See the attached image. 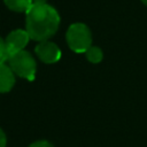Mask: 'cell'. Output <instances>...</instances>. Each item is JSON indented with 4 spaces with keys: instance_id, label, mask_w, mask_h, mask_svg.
<instances>
[{
    "instance_id": "8",
    "label": "cell",
    "mask_w": 147,
    "mask_h": 147,
    "mask_svg": "<svg viewBox=\"0 0 147 147\" xmlns=\"http://www.w3.org/2000/svg\"><path fill=\"white\" fill-rule=\"evenodd\" d=\"M85 54H86V59L91 63H99L102 61V57H103V53H102L101 48L98 46H91L85 52Z\"/></svg>"
},
{
    "instance_id": "5",
    "label": "cell",
    "mask_w": 147,
    "mask_h": 147,
    "mask_svg": "<svg viewBox=\"0 0 147 147\" xmlns=\"http://www.w3.org/2000/svg\"><path fill=\"white\" fill-rule=\"evenodd\" d=\"M34 52L37 56L40 59V61H42L46 64H53L61 59V49L57 47L56 44L49 40L40 41L36 46Z\"/></svg>"
},
{
    "instance_id": "3",
    "label": "cell",
    "mask_w": 147,
    "mask_h": 147,
    "mask_svg": "<svg viewBox=\"0 0 147 147\" xmlns=\"http://www.w3.org/2000/svg\"><path fill=\"white\" fill-rule=\"evenodd\" d=\"M69 47L76 53H85L92 46V34L88 26L84 23H74L65 33Z\"/></svg>"
},
{
    "instance_id": "9",
    "label": "cell",
    "mask_w": 147,
    "mask_h": 147,
    "mask_svg": "<svg viewBox=\"0 0 147 147\" xmlns=\"http://www.w3.org/2000/svg\"><path fill=\"white\" fill-rule=\"evenodd\" d=\"M8 60V51L5 40L0 37V64L5 63Z\"/></svg>"
},
{
    "instance_id": "4",
    "label": "cell",
    "mask_w": 147,
    "mask_h": 147,
    "mask_svg": "<svg viewBox=\"0 0 147 147\" xmlns=\"http://www.w3.org/2000/svg\"><path fill=\"white\" fill-rule=\"evenodd\" d=\"M30 39L31 38H30L29 33L26 32V30H23V29H16V30H13L11 32H9L5 39L7 51H8V59L10 55L23 51Z\"/></svg>"
},
{
    "instance_id": "6",
    "label": "cell",
    "mask_w": 147,
    "mask_h": 147,
    "mask_svg": "<svg viewBox=\"0 0 147 147\" xmlns=\"http://www.w3.org/2000/svg\"><path fill=\"white\" fill-rule=\"evenodd\" d=\"M15 85V74L8 64H0V93L9 92Z\"/></svg>"
},
{
    "instance_id": "13",
    "label": "cell",
    "mask_w": 147,
    "mask_h": 147,
    "mask_svg": "<svg viewBox=\"0 0 147 147\" xmlns=\"http://www.w3.org/2000/svg\"><path fill=\"white\" fill-rule=\"evenodd\" d=\"M141 1H142V3H144V5H146V6H147V0H141Z\"/></svg>"
},
{
    "instance_id": "11",
    "label": "cell",
    "mask_w": 147,
    "mask_h": 147,
    "mask_svg": "<svg viewBox=\"0 0 147 147\" xmlns=\"http://www.w3.org/2000/svg\"><path fill=\"white\" fill-rule=\"evenodd\" d=\"M7 144V139H6V134L2 131V129L0 127V147H6Z\"/></svg>"
},
{
    "instance_id": "12",
    "label": "cell",
    "mask_w": 147,
    "mask_h": 147,
    "mask_svg": "<svg viewBox=\"0 0 147 147\" xmlns=\"http://www.w3.org/2000/svg\"><path fill=\"white\" fill-rule=\"evenodd\" d=\"M32 3H34V5H42V3H47V0H32Z\"/></svg>"
},
{
    "instance_id": "1",
    "label": "cell",
    "mask_w": 147,
    "mask_h": 147,
    "mask_svg": "<svg viewBox=\"0 0 147 147\" xmlns=\"http://www.w3.org/2000/svg\"><path fill=\"white\" fill-rule=\"evenodd\" d=\"M25 14V30L31 39L39 42L53 37L60 26V15L48 3H33Z\"/></svg>"
},
{
    "instance_id": "10",
    "label": "cell",
    "mask_w": 147,
    "mask_h": 147,
    "mask_svg": "<svg viewBox=\"0 0 147 147\" xmlns=\"http://www.w3.org/2000/svg\"><path fill=\"white\" fill-rule=\"evenodd\" d=\"M29 147H54V146L47 140H37V141L32 142Z\"/></svg>"
},
{
    "instance_id": "7",
    "label": "cell",
    "mask_w": 147,
    "mask_h": 147,
    "mask_svg": "<svg viewBox=\"0 0 147 147\" xmlns=\"http://www.w3.org/2000/svg\"><path fill=\"white\" fill-rule=\"evenodd\" d=\"M5 5L13 11L26 13L33 5L32 0H3Z\"/></svg>"
},
{
    "instance_id": "2",
    "label": "cell",
    "mask_w": 147,
    "mask_h": 147,
    "mask_svg": "<svg viewBox=\"0 0 147 147\" xmlns=\"http://www.w3.org/2000/svg\"><path fill=\"white\" fill-rule=\"evenodd\" d=\"M7 62L10 69L13 70V72L18 77L25 78L28 80L34 79L36 71H37V63L33 56L29 52L24 49L21 52H17L10 55Z\"/></svg>"
}]
</instances>
